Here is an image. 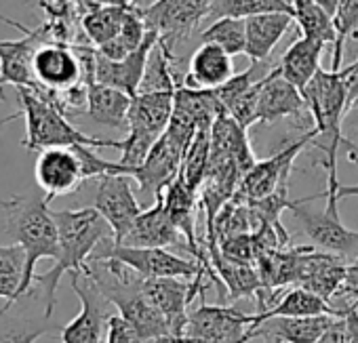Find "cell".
<instances>
[{"instance_id":"obj_13","label":"cell","mask_w":358,"mask_h":343,"mask_svg":"<svg viewBox=\"0 0 358 343\" xmlns=\"http://www.w3.org/2000/svg\"><path fill=\"white\" fill-rule=\"evenodd\" d=\"M205 276H196L190 282L184 278H143L141 284L143 295L164 316L171 335L175 337H184L190 316L188 305L199 293L205 291Z\"/></svg>"},{"instance_id":"obj_40","label":"cell","mask_w":358,"mask_h":343,"mask_svg":"<svg viewBox=\"0 0 358 343\" xmlns=\"http://www.w3.org/2000/svg\"><path fill=\"white\" fill-rule=\"evenodd\" d=\"M222 255L228 261L234 263H255L257 259V249H255V240L253 234H238V236H230L217 242Z\"/></svg>"},{"instance_id":"obj_37","label":"cell","mask_w":358,"mask_h":343,"mask_svg":"<svg viewBox=\"0 0 358 343\" xmlns=\"http://www.w3.org/2000/svg\"><path fill=\"white\" fill-rule=\"evenodd\" d=\"M43 335H53V326L15 316L0 307V343H34Z\"/></svg>"},{"instance_id":"obj_31","label":"cell","mask_w":358,"mask_h":343,"mask_svg":"<svg viewBox=\"0 0 358 343\" xmlns=\"http://www.w3.org/2000/svg\"><path fill=\"white\" fill-rule=\"evenodd\" d=\"M26 274V253L20 245H0V297L7 299L5 309H11L20 299Z\"/></svg>"},{"instance_id":"obj_49","label":"cell","mask_w":358,"mask_h":343,"mask_svg":"<svg viewBox=\"0 0 358 343\" xmlns=\"http://www.w3.org/2000/svg\"><path fill=\"white\" fill-rule=\"evenodd\" d=\"M350 110H354V112H356V114H358V97H356V101H354V103H352V108H350Z\"/></svg>"},{"instance_id":"obj_15","label":"cell","mask_w":358,"mask_h":343,"mask_svg":"<svg viewBox=\"0 0 358 343\" xmlns=\"http://www.w3.org/2000/svg\"><path fill=\"white\" fill-rule=\"evenodd\" d=\"M32 72L41 87L64 93L85 80V68L74 47L66 43H45L36 49L32 59Z\"/></svg>"},{"instance_id":"obj_17","label":"cell","mask_w":358,"mask_h":343,"mask_svg":"<svg viewBox=\"0 0 358 343\" xmlns=\"http://www.w3.org/2000/svg\"><path fill=\"white\" fill-rule=\"evenodd\" d=\"M306 116L310 114L301 91L280 74L278 66L272 68L262 78L257 97V122H276L282 118H295L299 122Z\"/></svg>"},{"instance_id":"obj_1","label":"cell","mask_w":358,"mask_h":343,"mask_svg":"<svg viewBox=\"0 0 358 343\" xmlns=\"http://www.w3.org/2000/svg\"><path fill=\"white\" fill-rule=\"evenodd\" d=\"M53 215L59 228V255L49 272L36 274L34 278V286H38V293L45 301V318L53 316L62 276L68 272L76 276H87L91 270L89 261L93 253L103 240L112 238V228L95 207L64 209L53 211Z\"/></svg>"},{"instance_id":"obj_48","label":"cell","mask_w":358,"mask_h":343,"mask_svg":"<svg viewBox=\"0 0 358 343\" xmlns=\"http://www.w3.org/2000/svg\"><path fill=\"white\" fill-rule=\"evenodd\" d=\"M20 116H22V112H15L13 116H7V118H3V120H0V126L7 124V122H11V120H15V118H20Z\"/></svg>"},{"instance_id":"obj_23","label":"cell","mask_w":358,"mask_h":343,"mask_svg":"<svg viewBox=\"0 0 358 343\" xmlns=\"http://www.w3.org/2000/svg\"><path fill=\"white\" fill-rule=\"evenodd\" d=\"M234 76L232 55L222 47L211 43H201V47L190 57V70L184 78V85L192 89H220Z\"/></svg>"},{"instance_id":"obj_10","label":"cell","mask_w":358,"mask_h":343,"mask_svg":"<svg viewBox=\"0 0 358 343\" xmlns=\"http://www.w3.org/2000/svg\"><path fill=\"white\" fill-rule=\"evenodd\" d=\"M253 314L230 305H201L188 316V343H249Z\"/></svg>"},{"instance_id":"obj_25","label":"cell","mask_w":358,"mask_h":343,"mask_svg":"<svg viewBox=\"0 0 358 343\" xmlns=\"http://www.w3.org/2000/svg\"><path fill=\"white\" fill-rule=\"evenodd\" d=\"M207 253H209L211 265H213V270H215V274L220 278V284L226 291L228 301H236V299H243V297H257V293L264 289L255 265L228 261L222 255L220 245L207 247Z\"/></svg>"},{"instance_id":"obj_21","label":"cell","mask_w":358,"mask_h":343,"mask_svg":"<svg viewBox=\"0 0 358 343\" xmlns=\"http://www.w3.org/2000/svg\"><path fill=\"white\" fill-rule=\"evenodd\" d=\"M127 247H152V249H169V247H179L184 245L186 249V238L184 234L175 228V224L169 219L164 205H162V194L154 198V205L145 209L137 221L133 224L131 232L122 240Z\"/></svg>"},{"instance_id":"obj_14","label":"cell","mask_w":358,"mask_h":343,"mask_svg":"<svg viewBox=\"0 0 358 343\" xmlns=\"http://www.w3.org/2000/svg\"><path fill=\"white\" fill-rule=\"evenodd\" d=\"M36 186L49 203L57 196H68L76 192L87 180L83 173V162L74 147H49L38 152L34 164Z\"/></svg>"},{"instance_id":"obj_39","label":"cell","mask_w":358,"mask_h":343,"mask_svg":"<svg viewBox=\"0 0 358 343\" xmlns=\"http://www.w3.org/2000/svg\"><path fill=\"white\" fill-rule=\"evenodd\" d=\"M259 68H262V64L251 61L247 70L234 74L228 82H224L220 89H215V97H217V101H220V105H222L224 112H228L243 95H247V93L257 85V80L262 78V76L257 74Z\"/></svg>"},{"instance_id":"obj_3","label":"cell","mask_w":358,"mask_h":343,"mask_svg":"<svg viewBox=\"0 0 358 343\" xmlns=\"http://www.w3.org/2000/svg\"><path fill=\"white\" fill-rule=\"evenodd\" d=\"M301 95L306 99L308 114L314 120L312 129L316 131V139L312 145L324 154L322 166L327 168V173L337 170V149L341 145L348 149V158L358 162L356 145L341 133V120L350 112L345 70H320L301 89Z\"/></svg>"},{"instance_id":"obj_18","label":"cell","mask_w":358,"mask_h":343,"mask_svg":"<svg viewBox=\"0 0 358 343\" xmlns=\"http://www.w3.org/2000/svg\"><path fill=\"white\" fill-rule=\"evenodd\" d=\"M158 38H160L158 32L150 30L143 45L120 61H112L97 51L95 53V82L120 89L127 95L135 97L139 93V85H141L150 53L158 45Z\"/></svg>"},{"instance_id":"obj_41","label":"cell","mask_w":358,"mask_h":343,"mask_svg":"<svg viewBox=\"0 0 358 343\" xmlns=\"http://www.w3.org/2000/svg\"><path fill=\"white\" fill-rule=\"evenodd\" d=\"M106 343H141V337L129 320H124L120 314H112L108 320Z\"/></svg>"},{"instance_id":"obj_42","label":"cell","mask_w":358,"mask_h":343,"mask_svg":"<svg viewBox=\"0 0 358 343\" xmlns=\"http://www.w3.org/2000/svg\"><path fill=\"white\" fill-rule=\"evenodd\" d=\"M337 297L348 301V307H352V305L358 307V257L354 261H348L345 280H343V286L337 293Z\"/></svg>"},{"instance_id":"obj_2","label":"cell","mask_w":358,"mask_h":343,"mask_svg":"<svg viewBox=\"0 0 358 343\" xmlns=\"http://www.w3.org/2000/svg\"><path fill=\"white\" fill-rule=\"evenodd\" d=\"M49 198L45 192L32 190L28 194H15L3 200L5 209V234L24 249L26 253V274L20 291V299L32 295L36 263L41 259H57L59 255V228L53 211L49 209Z\"/></svg>"},{"instance_id":"obj_45","label":"cell","mask_w":358,"mask_h":343,"mask_svg":"<svg viewBox=\"0 0 358 343\" xmlns=\"http://www.w3.org/2000/svg\"><path fill=\"white\" fill-rule=\"evenodd\" d=\"M350 196H358V184L356 186H339L337 198L343 200V198H350Z\"/></svg>"},{"instance_id":"obj_32","label":"cell","mask_w":358,"mask_h":343,"mask_svg":"<svg viewBox=\"0 0 358 343\" xmlns=\"http://www.w3.org/2000/svg\"><path fill=\"white\" fill-rule=\"evenodd\" d=\"M173 51L160 43L158 38V45L152 49L150 53V59H148V66H145V72H143V78H141V85H139V93H166V91H175L179 78L175 76L173 72Z\"/></svg>"},{"instance_id":"obj_16","label":"cell","mask_w":358,"mask_h":343,"mask_svg":"<svg viewBox=\"0 0 358 343\" xmlns=\"http://www.w3.org/2000/svg\"><path fill=\"white\" fill-rule=\"evenodd\" d=\"M186 149L179 145L173 137L162 133V137L154 143L148 158L131 170V180L137 182V188L145 196H158L164 192V188L177 180L182 173Z\"/></svg>"},{"instance_id":"obj_7","label":"cell","mask_w":358,"mask_h":343,"mask_svg":"<svg viewBox=\"0 0 358 343\" xmlns=\"http://www.w3.org/2000/svg\"><path fill=\"white\" fill-rule=\"evenodd\" d=\"M70 286L80 301V312L59 330L57 337L62 339V343H106L112 303L99 291L91 276L72 274Z\"/></svg>"},{"instance_id":"obj_43","label":"cell","mask_w":358,"mask_h":343,"mask_svg":"<svg viewBox=\"0 0 358 343\" xmlns=\"http://www.w3.org/2000/svg\"><path fill=\"white\" fill-rule=\"evenodd\" d=\"M343 341L358 343V307L352 305L343 314Z\"/></svg>"},{"instance_id":"obj_8","label":"cell","mask_w":358,"mask_h":343,"mask_svg":"<svg viewBox=\"0 0 358 343\" xmlns=\"http://www.w3.org/2000/svg\"><path fill=\"white\" fill-rule=\"evenodd\" d=\"M314 139H316V131L310 129L306 135H301L297 141L285 145L274 156L257 160L243 175L238 192L234 196L243 203H253V200H262V198L274 194L280 186H289V177H291L295 158L301 154L303 147L312 145Z\"/></svg>"},{"instance_id":"obj_27","label":"cell","mask_w":358,"mask_h":343,"mask_svg":"<svg viewBox=\"0 0 358 343\" xmlns=\"http://www.w3.org/2000/svg\"><path fill=\"white\" fill-rule=\"evenodd\" d=\"M320 314H331V316L341 318V312L337 307H333L327 299L314 295L312 291H308L303 286H295L280 297L276 295L274 303L266 312H253V324L251 326H257L259 322L274 318V316L303 318V316H320Z\"/></svg>"},{"instance_id":"obj_47","label":"cell","mask_w":358,"mask_h":343,"mask_svg":"<svg viewBox=\"0 0 358 343\" xmlns=\"http://www.w3.org/2000/svg\"><path fill=\"white\" fill-rule=\"evenodd\" d=\"M131 3V7L133 9H137V11H145V9H150V7H154L158 0H129Z\"/></svg>"},{"instance_id":"obj_26","label":"cell","mask_w":358,"mask_h":343,"mask_svg":"<svg viewBox=\"0 0 358 343\" xmlns=\"http://www.w3.org/2000/svg\"><path fill=\"white\" fill-rule=\"evenodd\" d=\"M324 47L327 45L320 41L299 36L297 41L291 43V47L280 57V61H278L280 74L301 91L322 70L320 57H322Z\"/></svg>"},{"instance_id":"obj_24","label":"cell","mask_w":358,"mask_h":343,"mask_svg":"<svg viewBox=\"0 0 358 343\" xmlns=\"http://www.w3.org/2000/svg\"><path fill=\"white\" fill-rule=\"evenodd\" d=\"M293 13H262L247 20V49L245 55L251 61L264 64L280 38L293 26Z\"/></svg>"},{"instance_id":"obj_46","label":"cell","mask_w":358,"mask_h":343,"mask_svg":"<svg viewBox=\"0 0 358 343\" xmlns=\"http://www.w3.org/2000/svg\"><path fill=\"white\" fill-rule=\"evenodd\" d=\"M314 3H318L331 17L335 15V11H337V5H339V0H314Z\"/></svg>"},{"instance_id":"obj_44","label":"cell","mask_w":358,"mask_h":343,"mask_svg":"<svg viewBox=\"0 0 358 343\" xmlns=\"http://www.w3.org/2000/svg\"><path fill=\"white\" fill-rule=\"evenodd\" d=\"M141 343H188L184 337H175V335H158L150 339H141Z\"/></svg>"},{"instance_id":"obj_29","label":"cell","mask_w":358,"mask_h":343,"mask_svg":"<svg viewBox=\"0 0 358 343\" xmlns=\"http://www.w3.org/2000/svg\"><path fill=\"white\" fill-rule=\"evenodd\" d=\"M289 3L301 36L320 41L331 47L335 45L337 32H335L333 17L318 3H314V0H289Z\"/></svg>"},{"instance_id":"obj_11","label":"cell","mask_w":358,"mask_h":343,"mask_svg":"<svg viewBox=\"0 0 358 343\" xmlns=\"http://www.w3.org/2000/svg\"><path fill=\"white\" fill-rule=\"evenodd\" d=\"M211 7L213 0H158L141 15L148 28L158 32L160 43L173 49L175 43L188 38L209 17Z\"/></svg>"},{"instance_id":"obj_9","label":"cell","mask_w":358,"mask_h":343,"mask_svg":"<svg viewBox=\"0 0 358 343\" xmlns=\"http://www.w3.org/2000/svg\"><path fill=\"white\" fill-rule=\"evenodd\" d=\"M7 24L15 26L17 30L24 32V36L20 41H0V99L7 101L5 97V87H26L32 91H43L45 87H41L34 78L32 72V59L34 53L41 45L45 43H53V34L49 32L51 26H43L38 30H28L15 22L5 20ZM59 43V41H57Z\"/></svg>"},{"instance_id":"obj_34","label":"cell","mask_w":358,"mask_h":343,"mask_svg":"<svg viewBox=\"0 0 358 343\" xmlns=\"http://www.w3.org/2000/svg\"><path fill=\"white\" fill-rule=\"evenodd\" d=\"M209 164H211V129H201L192 139L190 147L186 149L182 173L179 175L184 177V182L194 192H199L207 177Z\"/></svg>"},{"instance_id":"obj_35","label":"cell","mask_w":358,"mask_h":343,"mask_svg":"<svg viewBox=\"0 0 358 343\" xmlns=\"http://www.w3.org/2000/svg\"><path fill=\"white\" fill-rule=\"evenodd\" d=\"M262 13H293L289 0H213L209 20H249Z\"/></svg>"},{"instance_id":"obj_28","label":"cell","mask_w":358,"mask_h":343,"mask_svg":"<svg viewBox=\"0 0 358 343\" xmlns=\"http://www.w3.org/2000/svg\"><path fill=\"white\" fill-rule=\"evenodd\" d=\"M131 101H133V97L120 89L91 82L89 95H87V114L97 124L120 129V126H127V122H129Z\"/></svg>"},{"instance_id":"obj_36","label":"cell","mask_w":358,"mask_h":343,"mask_svg":"<svg viewBox=\"0 0 358 343\" xmlns=\"http://www.w3.org/2000/svg\"><path fill=\"white\" fill-rule=\"evenodd\" d=\"M201 43L217 45L226 53H230L232 57L245 55V49H247V20H236V17L215 20L201 34Z\"/></svg>"},{"instance_id":"obj_22","label":"cell","mask_w":358,"mask_h":343,"mask_svg":"<svg viewBox=\"0 0 358 343\" xmlns=\"http://www.w3.org/2000/svg\"><path fill=\"white\" fill-rule=\"evenodd\" d=\"M211 158H228L236 162L243 175L257 162L247 137V129L224 110L217 114L211 126Z\"/></svg>"},{"instance_id":"obj_12","label":"cell","mask_w":358,"mask_h":343,"mask_svg":"<svg viewBox=\"0 0 358 343\" xmlns=\"http://www.w3.org/2000/svg\"><path fill=\"white\" fill-rule=\"evenodd\" d=\"M93 207L99 211V215L112 228L114 245H122V240L131 232L133 224L143 213V209L133 192L131 177L120 175V173H110V175H103L97 180Z\"/></svg>"},{"instance_id":"obj_5","label":"cell","mask_w":358,"mask_h":343,"mask_svg":"<svg viewBox=\"0 0 358 343\" xmlns=\"http://www.w3.org/2000/svg\"><path fill=\"white\" fill-rule=\"evenodd\" d=\"M339 180L327 177L322 194L297 198L291 207L293 217L299 221L303 234L322 251L339 255L348 261L358 257V232L345 228L339 219Z\"/></svg>"},{"instance_id":"obj_4","label":"cell","mask_w":358,"mask_h":343,"mask_svg":"<svg viewBox=\"0 0 358 343\" xmlns=\"http://www.w3.org/2000/svg\"><path fill=\"white\" fill-rule=\"evenodd\" d=\"M17 97L22 103V116L26 120V137L22 141L24 147L32 152H43L49 147H114L120 149V141L99 139L78 131L68 118L66 110L57 101L43 99L32 89L17 87Z\"/></svg>"},{"instance_id":"obj_33","label":"cell","mask_w":358,"mask_h":343,"mask_svg":"<svg viewBox=\"0 0 358 343\" xmlns=\"http://www.w3.org/2000/svg\"><path fill=\"white\" fill-rule=\"evenodd\" d=\"M148 32H150V28H148V24H145L141 11H137V9L131 7L129 13H127V20H124V24H122L120 34H118L114 41H110L108 45L99 47L97 51H99L103 57L112 59V61H120V59L129 57L133 51H137V49L143 45Z\"/></svg>"},{"instance_id":"obj_20","label":"cell","mask_w":358,"mask_h":343,"mask_svg":"<svg viewBox=\"0 0 358 343\" xmlns=\"http://www.w3.org/2000/svg\"><path fill=\"white\" fill-rule=\"evenodd\" d=\"M173 93H137L129 110V135L156 143L169 126L173 114Z\"/></svg>"},{"instance_id":"obj_30","label":"cell","mask_w":358,"mask_h":343,"mask_svg":"<svg viewBox=\"0 0 358 343\" xmlns=\"http://www.w3.org/2000/svg\"><path fill=\"white\" fill-rule=\"evenodd\" d=\"M129 9H131V5L129 7L103 5V7H95L93 11H89L83 17V30H85L87 38L95 45V49L108 45L110 41H114L120 34Z\"/></svg>"},{"instance_id":"obj_6","label":"cell","mask_w":358,"mask_h":343,"mask_svg":"<svg viewBox=\"0 0 358 343\" xmlns=\"http://www.w3.org/2000/svg\"><path fill=\"white\" fill-rule=\"evenodd\" d=\"M101 259L120 261L122 265L137 272L141 278H188V280H194L196 276L207 274L213 282L220 284L215 270L201 265L196 259L177 257L169 249L114 245V240L108 238L99 245V249L91 257V261H101ZM220 289H222V284H220Z\"/></svg>"},{"instance_id":"obj_38","label":"cell","mask_w":358,"mask_h":343,"mask_svg":"<svg viewBox=\"0 0 358 343\" xmlns=\"http://www.w3.org/2000/svg\"><path fill=\"white\" fill-rule=\"evenodd\" d=\"M335 24V45H333V59L331 70H341L343 61V47L348 38H358V0H339L337 11L333 15Z\"/></svg>"},{"instance_id":"obj_19","label":"cell","mask_w":358,"mask_h":343,"mask_svg":"<svg viewBox=\"0 0 358 343\" xmlns=\"http://www.w3.org/2000/svg\"><path fill=\"white\" fill-rule=\"evenodd\" d=\"M339 316L320 314V316H303V318H291V316H274L257 326L249 328V341L255 337H272L280 343H318L322 335L337 322Z\"/></svg>"}]
</instances>
